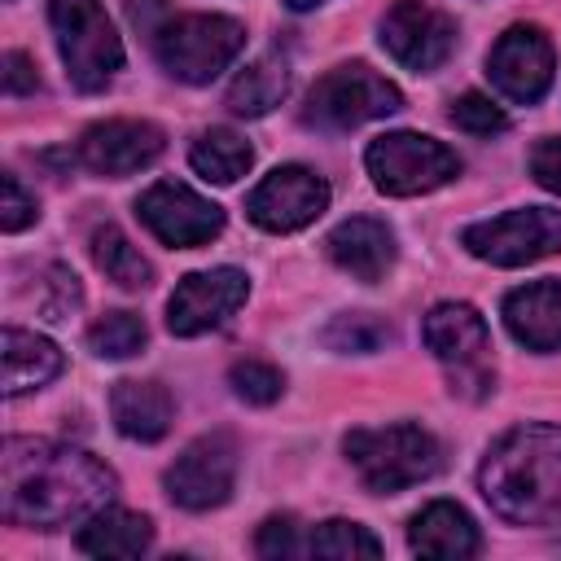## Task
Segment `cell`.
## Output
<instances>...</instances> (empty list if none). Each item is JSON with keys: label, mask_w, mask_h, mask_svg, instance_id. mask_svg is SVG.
<instances>
[{"label": "cell", "mask_w": 561, "mask_h": 561, "mask_svg": "<svg viewBox=\"0 0 561 561\" xmlns=\"http://www.w3.org/2000/svg\"><path fill=\"white\" fill-rule=\"evenodd\" d=\"M390 342V324L368 316V311H351V316H333L329 329H324V346L329 351H342V355H368V351H381Z\"/></svg>", "instance_id": "28"}, {"label": "cell", "mask_w": 561, "mask_h": 561, "mask_svg": "<svg viewBox=\"0 0 561 561\" xmlns=\"http://www.w3.org/2000/svg\"><path fill=\"white\" fill-rule=\"evenodd\" d=\"M329 206V184L324 175H316L311 167H276L272 175H263L254 184V193L245 197V215L263 228V232H298L307 228L320 210Z\"/></svg>", "instance_id": "11"}, {"label": "cell", "mask_w": 561, "mask_h": 561, "mask_svg": "<svg viewBox=\"0 0 561 561\" xmlns=\"http://www.w3.org/2000/svg\"><path fill=\"white\" fill-rule=\"evenodd\" d=\"M425 346L434 351V359L447 364L451 373V390L465 394V399H482L495 377L486 368V351H491V333H486V320L469 307V302H438L425 324Z\"/></svg>", "instance_id": "8"}, {"label": "cell", "mask_w": 561, "mask_h": 561, "mask_svg": "<svg viewBox=\"0 0 561 561\" xmlns=\"http://www.w3.org/2000/svg\"><path fill=\"white\" fill-rule=\"evenodd\" d=\"M486 75L500 88V96H508L517 105H535L552 83V44H548V35L539 26H526V22L508 26L495 39L491 57H486Z\"/></svg>", "instance_id": "15"}, {"label": "cell", "mask_w": 561, "mask_h": 561, "mask_svg": "<svg viewBox=\"0 0 561 561\" xmlns=\"http://www.w3.org/2000/svg\"><path fill=\"white\" fill-rule=\"evenodd\" d=\"M346 460L355 465L359 482L377 495H394L403 486L425 482L438 469V443L430 430L412 421L377 425V430H351L342 438Z\"/></svg>", "instance_id": "3"}, {"label": "cell", "mask_w": 561, "mask_h": 561, "mask_svg": "<svg viewBox=\"0 0 561 561\" xmlns=\"http://www.w3.org/2000/svg\"><path fill=\"white\" fill-rule=\"evenodd\" d=\"M188 162H193V171H197L202 180H210V184H237V180L250 171L254 149H250V140L237 136L232 127H210V131H202V136L193 140Z\"/></svg>", "instance_id": "24"}, {"label": "cell", "mask_w": 561, "mask_h": 561, "mask_svg": "<svg viewBox=\"0 0 561 561\" xmlns=\"http://www.w3.org/2000/svg\"><path fill=\"white\" fill-rule=\"evenodd\" d=\"M136 210H140L145 228H149L158 241L175 245V250L206 245V241L219 237V228H224V210H219L210 197H202V193H193L188 184H175V180L149 184V188L140 193V202H136Z\"/></svg>", "instance_id": "13"}, {"label": "cell", "mask_w": 561, "mask_h": 561, "mask_svg": "<svg viewBox=\"0 0 561 561\" xmlns=\"http://www.w3.org/2000/svg\"><path fill=\"white\" fill-rule=\"evenodd\" d=\"M408 543L421 557H456V561L460 557H478V548H482L473 517L451 500L425 504L408 526Z\"/></svg>", "instance_id": "19"}, {"label": "cell", "mask_w": 561, "mask_h": 561, "mask_svg": "<svg viewBox=\"0 0 561 561\" xmlns=\"http://www.w3.org/2000/svg\"><path fill=\"white\" fill-rule=\"evenodd\" d=\"M465 250L482 263L495 267H526L539 263L548 254L561 250V210L552 206H522V210H504L495 219L469 224L460 232Z\"/></svg>", "instance_id": "9"}, {"label": "cell", "mask_w": 561, "mask_h": 561, "mask_svg": "<svg viewBox=\"0 0 561 561\" xmlns=\"http://www.w3.org/2000/svg\"><path fill=\"white\" fill-rule=\"evenodd\" d=\"M368 175L390 197H416L430 188H443L451 175H460L456 149H447L434 136L421 131H386L364 149Z\"/></svg>", "instance_id": "7"}, {"label": "cell", "mask_w": 561, "mask_h": 561, "mask_svg": "<svg viewBox=\"0 0 561 561\" xmlns=\"http://www.w3.org/2000/svg\"><path fill=\"white\" fill-rule=\"evenodd\" d=\"M259 557H307V535L302 526L285 513V517H267L259 526V539H254Z\"/></svg>", "instance_id": "31"}, {"label": "cell", "mask_w": 561, "mask_h": 561, "mask_svg": "<svg viewBox=\"0 0 561 561\" xmlns=\"http://www.w3.org/2000/svg\"><path fill=\"white\" fill-rule=\"evenodd\" d=\"M285 4H289V9H316L320 0H285Z\"/></svg>", "instance_id": "35"}, {"label": "cell", "mask_w": 561, "mask_h": 561, "mask_svg": "<svg viewBox=\"0 0 561 561\" xmlns=\"http://www.w3.org/2000/svg\"><path fill=\"white\" fill-rule=\"evenodd\" d=\"M486 504L517 526H561V425H517L482 460Z\"/></svg>", "instance_id": "2"}, {"label": "cell", "mask_w": 561, "mask_h": 561, "mask_svg": "<svg viewBox=\"0 0 561 561\" xmlns=\"http://www.w3.org/2000/svg\"><path fill=\"white\" fill-rule=\"evenodd\" d=\"M145 337H149V329L136 311H110L88 329V346L101 359H127L145 346Z\"/></svg>", "instance_id": "27"}, {"label": "cell", "mask_w": 561, "mask_h": 561, "mask_svg": "<svg viewBox=\"0 0 561 561\" xmlns=\"http://www.w3.org/2000/svg\"><path fill=\"white\" fill-rule=\"evenodd\" d=\"M451 123H456L460 131H469V136H491V131H504V127H508V114H504L491 96L465 92L460 101H451Z\"/></svg>", "instance_id": "30"}, {"label": "cell", "mask_w": 561, "mask_h": 561, "mask_svg": "<svg viewBox=\"0 0 561 561\" xmlns=\"http://www.w3.org/2000/svg\"><path fill=\"white\" fill-rule=\"evenodd\" d=\"M245 48V26L224 13H180L158 26L153 53L180 83H210Z\"/></svg>", "instance_id": "4"}, {"label": "cell", "mask_w": 561, "mask_h": 561, "mask_svg": "<svg viewBox=\"0 0 561 561\" xmlns=\"http://www.w3.org/2000/svg\"><path fill=\"white\" fill-rule=\"evenodd\" d=\"M289 92V66L280 53H263L254 57L228 88V110L232 114H245V118H259L267 110H276Z\"/></svg>", "instance_id": "23"}, {"label": "cell", "mask_w": 561, "mask_h": 561, "mask_svg": "<svg viewBox=\"0 0 561 561\" xmlns=\"http://www.w3.org/2000/svg\"><path fill=\"white\" fill-rule=\"evenodd\" d=\"M508 333L530 351H561V280H535L504 298Z\"/></svg>", "instance_id": "18"}, {"label": "cell", "mask_w": 561, "mask_h": 561, "mask_svg": "<svg viewBox=\"0 0 561 561\" xmlns=\"http://www.w3.org/2000/svg\"><path fill=\"white\" fill-rule=\"evenodd\" d=\"M232 482H237V443L224 430L193 438L167 469V495L188 513H206L224 504L232 495Z\"/></svg>", "instance_id": "10"}, {"label": "cell", "mask_w": 561, "mask_h": 561, "mask_svg": "<svg viewBox=\"0 0 561 561\" xmlns=\"http://www.w3.org/2000/svg\"><path fill=\"white\" fill-rule=\"evenodd\" d=\"M324 250H329V259H333L346 276H355V280H381V276L394 267V232H390L381 219H373V215H351V219H342V224L329 232Z\"/></svg>", "instance_id": "17"}, {"label": "cell", "mask_w": 561, "mask_h": 561, "mask_svg": "<svg viewBox=\"0 0 561 561\" xmlns=\"http://www.w3.org/2000/svg\"><path fill=\"white\" fill-rule=\"evenodd\" d=\"M114 473L66 443L48 438H9L0 456V504L13 526H70L92 517L114 495Z\"/></svg>", "instance_id": "1"}, {"label": "cell", "mask_w": 561, "mask_h": 561, "mask_svg": "<svg viewBox=\"0 0 561 561\" xmlns=\"http://www.w3.org/2000/svg\"><path fill=\"white\" fill-rule=\"evenodd\" d=\"M162 145H167V136L153 123H145V118H110V123H96V127L83 131L79 162L88 171H96V175L118 180V175H131V171L149 167L162 153Z\"/></svg>", "instance_id": "16"}, {"label": "cell", "mask_w": 561, "mask_h": 561, "mask_svg": "<svg viewBox=\"0 0 561 561\" xmlns=\"http://www.w3.org/2000/svg\"><path fill=\"white\" fill-rule=\"evenodd\" d=\"M250 294V280L241 267H210V272H188L171 302H167V329L175 337H197L219 329Z\"/></svg>", "instance_id": "14"}, {"label": "cell", "mask_w": 561, "mask_h": 561, "mask_svg": "<svg viewBox=\"0 0 561 561\" xmlns=\"http://www.w3.org/2000/svg\"><path fill=\"white\" fill-rule=\"evenodd\" d=\"M394 110H403V92L373 66L351 61V66H333L329 75H320L311 83V92L302 101V123L320 127V131H351V127L386 118Z\"/></svg>", "instance_id": "6"}, {"label": "cell", "mask_w": 561, "mask_h": 561, "mask_svg": "<svg viewBox=\"0 0 561 561\" xmlns=\"http://www.w3.org/2000/svg\"><path fill=\"white\" fill-rule=\"evenodd\" d=\"M530 175L548 188V193H561V136H548L530 149Z\"/></svg>", "instance_id": "33"}, {"label": "cell", "mask_w": 561, "mask_h": 561, "mask_svg": "<svg viewBox=\"0 0 561 561\" xmlns=\"http://www.w3.org/2000/svg\"><path fill=\"white\" fill-rule=\"evenodd\" d=\"M153 539L149 517L127 513V508H96L79 526V552L88 557H140Z\"/></svg>", "instance_id": "22"}, {"label": "cell", "mask_w": 561, "mask_h": 561, "mask_svg": "<svg viewBox=\"0 0 561 561\" xmlns=\"http://www.w3.org/2000/svg\"><path fill=\"white\" fill-rule=\"evenodd\" d=\"M307 557H333V561H373L381 557V543L359 526V522H320L316 530H307Z\"/></svg>", "instance_id": "26"}, {"label": "cell", "mask_w": 561, "mask_h": 561, "mask_svg": "<svg viewBox=\"0 0 561 561\" xmlns=\"http://www.w3.org/2000/svg\"><path fill=\"white\" fill-rule=\"evenodd\" d=\"M228 381H232V390L245 399V403H276L280 399V390H285V377H280V368H272V364H263V359H237L232 364V373H228Z\"/></svg>", "instance_id": "29"}, {"label": "cell", "mask_w": 561, "mask_h": 561, "mask_svg": "<svg viewBox=\"0 0 561 561\" xmlns=\"http://www.w3.org/2000/svg\"><path fill=\"white\" fill-rule=\"evenodd\" d=\"M381 48L408 70H438L456 48V22L425 0H394L381 18Z\"/></svg>", "instance_id": "12"}, {"label": "cell", "mask_w": 561, "mask_h": 561, "mask_svg": "<svg viewBox=\"0 0 561 561\" xmlns=\"http://www.w3.org/2000/svg\"><path fill=\"white\" fill-rule=\"evenodd\" d=\"M57 53L79 92H101L123 66V39L101 0H48Z\"/></svg>", "instance_id": "5"}, {"label": "cell", "mask_w": 561, "mask_h": 561, "mask_svg": "<svg viewBox=\"0 0 561 561\" xmlns=\"http://www.w3.org/2000/svg\"><path fill=\"white\" fill-rule=\"evenodd\" d=\"M92 259H96V267H101L114 285H123V289H145V285L153 280L149 259L127 241V232H123L118 224H101V228L92 232Z\"/></svg>", "instance_id": "25"}, {"label": "cell", "mask_w": 561, "mask_h": 561, "mask_svg": "<svg viewBox=\"0 0 561 561\" xmlns=\"http://www.w3.org/2000/svg\"><path fill=\"white\" fill-rule=\"evenodd\" d=\"M0 188H4V202H0V228L4 232H22L26 224H35V197L18 184V175H4L0 180Z\"/></svg>", "instance_id": "32"}, {"label": "cell", "mask_w": 561, "mask_h": 561, "mask_svg": "<svg viewBox=\"0 0 561 561\" xmlns=\"http://www.w3.org/2000/svg\"><path fill=\"white\" fill-rule=\"evenodd\" d=\"M57 373H61V351H57L48 337L26 333V329H18V324L4 329V394L39 390V386H48Z\"/></svg>", "instance_id": "21"}, {"label": "cell", "mask_w": 561, "mask_h": 561, "mask_svg": "<svg viewBox=\"0 0 561 561\" xmlns=\"http://www.w3.org/2000/svg\"><path fill=\"white\" fill-rule=\"evenodd\" d=\"M110 416L118 425V434L136 438V443H158L167 430H171V416H175V403L167 394V386L158 381H118L110 390Z\"/></svg>", "instance_id": "20"}, {"label": "cell", "mask_w": 561, "mask_h": 561, "mask_svg": "<svg viewBox=\"0 0 561 561\" xmlns=\"http://www.w3.org/2000/svg\"><path fill=\"white\" fill-rule=\"evenodd\" d=\"M4 88L13 96H26L39 88V75H35V61L26 53H4Z\"/></svg>", "instance_id": "34"}]
</instances>
